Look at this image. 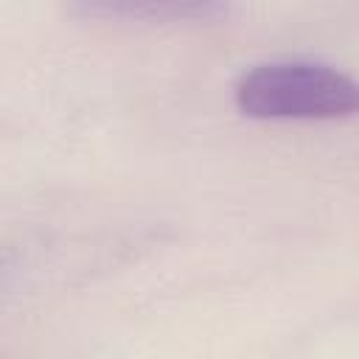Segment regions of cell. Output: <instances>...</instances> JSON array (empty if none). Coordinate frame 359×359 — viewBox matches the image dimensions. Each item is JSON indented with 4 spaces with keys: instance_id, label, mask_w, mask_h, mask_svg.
<instances>
[{
    "instance_id": "1",
    "label": "cell",
    "mask_w": 359,
    "mask_h": 359,
    "mask_svg": "<svg viewBox=\"0 0 359 359\" xmlns=\"http://www.w3.org/2000/svg\"><path fill=\"white\" fill-rule=\"evenodd\" d=\"M233 104L255 121H337L359 112V79L311 59L252 65L233 84Z\"/></svg>"
},
{
    "instance_id": "2",
    "label": "cell",
    "mask_w": 359,
    "mask_h": 359,
    "mask_svg": "<svg viewBox=\"0 0 359 359\" xmlns=\"http://www.w3.org/2000/svg\"><path fill=\"white\" fill-rule=\"evenodd\" d=\"M236 0H65L76 20L93 22H213L233 11Z\"/></svg>"
}]
</instances>
